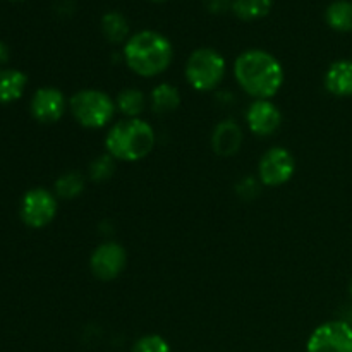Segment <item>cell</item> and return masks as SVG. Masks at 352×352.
Segmentation results:
<instances>
[{
    "instance_id": "5b68a950",
    "label": "cell",
    "mask_w": 352,
    "mask_h": 352,
    "mask_svg": "<svg viewBox=\"0 0 352 352\" xmlns=\"http://www.w3.org/2000/svg\"><path fill=\"white\" fill-rule=\"evenodd\" d=\"M226 58L222 57V54L208 47L192 52L184 67L186 81L196 91H213L219 88L226 78Z\"/></svg>"
},
{
    "instance_id": "8992f818",
    "label": "cell",
    "mask_w": 352,
    "mask_h": 352,
    "mask_svg": "<svg viewBox=\"0 0 352 352\" xmlns=\"http://www.w3.org/2000/svg\"><path fill=\"white\" fill-rule=\"evenodd\" d=\"M306 352H352V327L346 320L322 323L309 336Z\"/></svg>"
},
{
    "instance_id": "83f0119b",
    "label": "cell",
    "mask_w": 352,
    "mask_h": 352,
    "mask_svg": "<svg viewBox=\"0 0 352 352\" xmlns=\"http://www.w3.org/2000/svg\"><path fill=\"white\" fill-rule=\"evenodd\" d=\"M10 2H21V0H10Z\"/></svg>"
},
{
    "instance_id": "6da1fadb",
    "label": "cell",
    "mask_w": 352,
    "mask_h": 352,
    "mask_svg": "<svg viewBox=\"0 0 352 352\" xmlns=\"http://www.w3.org/2000/svg\"><path fill=\"white\" fill-rule=\"evenodd\" d=\"M234 78L246 95L254 100H270L284 85V67L267 50L251 48L234 62Z\"/></svg>"
},
{
    "instance_id": "52a82bcc",
    "label": "cell",
    "mask_w": 352,
    "mask_h": 352,
    "mask_svg": "<svg viewBox=\"0 0 352 352\" xmlns=\"http://www.w3.org/2000/svg\"><path fill=\"white\" fill-rule=\"evenodd\" d=\"M57 198L45 188L30 189L21 199V219L31 229H43L57 215Z\"/></svg>"
},
{
    "instance_id": "d6986e66",
    "label": "cell",
    "mask_w": 352,
    "mask_h": 352,
    "mask_svg": "<svg viewBox=\"0 0 352 352\" xmlns=\"http://www.w3.org/2000/svg\"><path fill=\"white\" fill-rule=\"evenodd\" d=\"M102 33L110 43H122L127 41V34H129V24L127 19L120 12H107L102 17Z\"/></svg>"
},
{
    "instance_id": "484cf974",
    "label": "cell",
    "mask_w": 352,
    "mask_h": 352,
    "mask_svg": "<svg viewBox=\"0 0 352 352\" xmlns=\"http://www.w3.org/2000/svg\"><path fill=\"white\" fill-rule=\"evenodd\" d=\"M150 2H155V3H160V2H165V0H150Z\"/></svg>"
},
{
    "instance_id": "ac0fdd59",
    "label": "cell",
    "mask_w": 352,
    "mask_h": 352,
    "mask_svg": "<svg viewBox=\"0 0 352 352\" xmlns=\"http://www.w3.org/2000/svg\"><path fill=\"white\" fill-rule=\"evenodd\" d=\"M274 7V0H234L232 12L241 21H258L268 16Z\"/></svg>"
},
{
    "instance_id": "e0dca14e",
    "label": "cell",
    "mask_w": 352,
    "mask_h": 352,
    "mask_svg": "<svg viewBox=\"0 0 352 352\" xmlns=\"http://www.w3.org/2000/svg\"><path fill=\"white\" fill-rule=\"evenodd\" d=\"M144 107H146V98L141 89L136 88H127L117 95L116 100V109L119 110L126 119H134L143 113Z\"/></svg>"
},
{
    "instance_id": "cb8c5ba5",
    "label": "cell",
    "mask_w": 352,
    "mask_h": 352,
    "mask_svg": "<svg viewBox=\"0 0 352 352\" xmlns=\"http://www.w3.org/2000/svg\"><path fill=\"white\" fill-rule=\"evenodd\" d=\"M7 60H9V48L3 41H0V65L6 64Z\"/></svg>"
},
{
    "instance_id": "4316f807",
    "label": "cell",
    "mask_w": 352,
    "mask_h": 352,
    "mask_svg": "<svg viewBox=\"0 0 352 352\" xmlns=\"http://www.w3.org/2000/svg\"><path fill=\"white\" fill-rule=\"evenodd\" d=\"M349 292H351V298H352V280H351V287H349Z\"/></svg>"
},
{
    "instance_id": "ba28073f",
    "label": "cell",
    "mask_w": 352,
    "mask_h": 352,
    "mask_svg": "<svg viewBox=\"0 0 352 352\" xmlns=\"http://www.w3.org/2000/svg\"><path fill=\"white\" fill-rule=\"evenodd\" d=\"M296 172V160L287 148L274 146L263 153L258 164V177L268 188L287 184Z\"/></svg>"
},
{
    "instance_id": "44dd1931",
    "label": "cell",
    "mask_w": 352,
    "mask_h": 352,
    "mask_svg": "<svg viewBox=\"0 0 352 352\" xmlns=\"http://www.w3.org/2000/svg\"><path fill=\"white\" fill-rule=\"evenodd\" d=\"M133 352H172L170 346L164 337L151 333V336H143L134 342Z\"/></svg>"
},
{
    "instance_id": "4fadbf2b",
    "label": "cell",
    "mask_w": 352,
    "mask_h": 352,
    "mask_svg": "<svg viewBox=\"0 0 352 352\" xmlns=\"http://www.w3.org/2000/svg\"><path fill=\"white\" fill-rule=\"evenodd\" d=\"M327 91L339 98L352 96V60L342 58L337 60L327 69L325 78H323Z\"/></svg>"
},
{
    "instance_id": "3957f363",
    "label": "cell",
    "mask_w": 352,
    "mask_h": 352,
    "mask_svg": "<svg viewBox=\"0 0 352 352\" xmlns=\"http://www.w3.org/2000/svg\"><path fill=\"white\" fill-rule=\"evenodd\" d=\"M155 131L146 120L134 117L113 124L105 136V150L113 160L140 162L153 151Z\"/></svg>"
},
{
    "instance_id": "277c9868",
    "label": "cell",
    "mask_w": 352,
    "mask_h": 352,
    "mask_svg": "<svg viewBox=\"0 0 352 352\" xmlns=\"http://www.w3.org/2000/svg\"><path fill=\"white\" fill-rule=\"evenodd\" d=\"M72 117L86 129H102L116 113V102L102 89H81L69 98Z\"/></svg>"
},
{
    "instance_id": "603a6c76",
    "label": "cell",
    "mask_w": 352,
    "mask_h": 352,
    "mask_svg": "<svg viewBox=\"0 0 352 352\" xmlns=\"http://www.w3.org/2000/svg\"><path fill=\"white\" fill-rule=\"evenodd\" d=\"M234 0H206V7L213 14H223L232 9Z\"/></svg>"
},
{
    "instance_id": "5bb4252c",
    "label": "cell",
    "mask_w": 352,
    "mask_h": 352,
    "mask_svg": "<svg viewBox=\"0 0 352 352\" xmlns=\"http://www.w3.org/2000/svg\"><path fill=\"white\" fill-rule=\"evenodd\" d=\"M28 76L17 69H0V105L12 103L23 96Z\"/></svg>"
},
{
    "instance_id": "ffe728a7",
    "label": "cell",
    "mask_w": 352,
    "mask_h": 352,
    "mask_svg": "<svg viewBox=\"0 0 352 352\" xmlns=\"http://www.w3.org/2000/svg\"><path fill=\"white\" fill-rule=\"evenodd\" d=\"M82 189H85V181L78 172H67L55 182V195L62 199L76 198L81 195Z\"/></svg>"
},
{
    "instance_id": "7402d4cb",
    "label": "cell",
    "mask_w": 352,
    "mask_h": 352,
    "mask_svg": "<svg viewBox=\"0 0 352 352\" xmlns=\"http://www.w3.org/2000/svg\"><path fill=\"white\" fill-rule=\"evenodd\" d=\"M113 162L116 160L109 153L102 155L96 160H93L91 165H89V177L93 181H105V179H110L113 174V168H116Z\"/></svg>"
},
{
    "instance_id": "9a60e30c",
    "label": "cell",
    "mask_w": 352,
    "mask_h": 352,
    "mask_svg": "<svg viewBox=\"0 0 352 352\" xmlns=\"http://www.w3.org/2000/svg\"><path fill=\"white\" fill-rule=\"evenodd\" d=\"M151 109L157 113H168L174 112L181 103V95L175 86L168 85V82H160L151 89L150 95Z\"/></svg>"
},
{
    "instance_id": "7c38bea8",
    "label": "cell",
    "mask_w": 352,
    "mask_h": 352,
    "mask_svg": "<svg viewBox=\"0 0 352 352\" xmlns=\"http://www.w3.org/2000/svg\"><path fill=\"white\" fill-rule=\"evenodd\" d=\"M243 144V129L239 124L227 119L215 126L212 134V148L220 157H232L241 150Z\"/></svg>"
},
{
    "instance_id": "d4e9b609",
    "label": "cell",
    "mask_w": 352,
    "mask_h": 352,
    "mask_svg": "<svg viewBox=\"0 0 352 352\" xmlns=\"http://www.w3.org/2000/svg\"><path fill=\"white\" fill-rule=\"evenodd\" d=\"M346 322H347V323H349V325L352 327V311H351V318H347V320H346Z\"/></svg>"
},
{
    "instance_id": "2e32d148",
    "label": "cell",
    "mask_w": 352,
    "mask_h": 352,
    "mask_svg": "<svg viewBox=\"0 0 352 352\" xmlns=\"http://www.w3.org/2000/svg\"><path fill=\"white\" fill-rule=\"evenodd\" d=\"M327 24L333 31L349 33L352 31V2L351 0H336L327 7Z\"/></svg>"
},
{
    "instance_id": "8fae6325",
    "label": "cell",
    "mask_w": 352,
    "mask_h": 352,
    "mask_svg": "<svg viewBox=\"0 0 352 352\" xmlns=\"http://www.w3.org/2000/svg\"><path fill=\"white\" fill-rule=\"evenodd\" d=\"M246 122L256 136H270L280 127L282 113L272 100H254L246 112Z\"/></svg>"
},
{
    "instance_id": "7a4b0ae2",
    "label": "cell",
    "mask_w": 352,
    "mask_h": 352,
    "mask_svg": "<svg viewBox=\"0 0 352 352\" xmlns=\"http://www.w3.org/2000/svg\"><path fill=\"white\" fill-rule=\"evenodd\" d=\"M174 58V48L167 36L153 30L138 31L124 45L126 65L141 78H157L167 71Z\"/></svg>"
},
{
    "instance_id": "30bf717a",
    "label": "cell",
    "mask_w": 352,
    "mask_h": 352,
    "mask_svg": "<svg viewBox=\"0 0 352 352\" xmlns=\"http://www.w3.org/2000/svg\"><path fill=\"white\" fill-rule=\"evenodd\" d=\"M69 102L58 88L45 86L34 91L31 98V113L41 124H55L64 117Z\"/></svg>"
},
{
    "instance_id": "9c48e42d",
    "label": "cell",
    "mask_w": 352,
    "mask_h": 352,
    "mask_svg": "<svg viewBox=\"0 0 352 352\" xmlns=\"http://www.w3.org/2000/svg\"><path fill=\"white\" fill-rule=\"evenodd\" d=\"M126 250L120 244L103 243L96 246L89 256V270L100 280H113L122 274L126 267Z\"/></svg>"
}]
</instances>
